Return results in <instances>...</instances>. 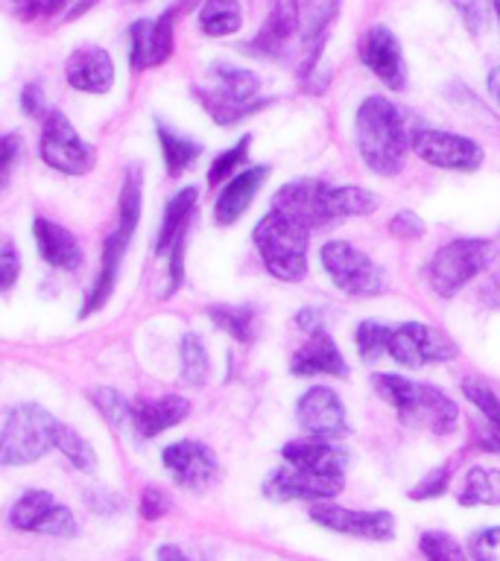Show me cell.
<instances>
[{
  "mask_svg": "<svg viewBox=\"0 0 500 561\" xmlns=\"http://www.w3.org/2000/svg\"><path fill=\"white\" fill-rule=\"evenodd\" d=\"M380 205V196L360 184H328L319 179H296L281 184L272 196V208L284 210L302 226L322 228L351 217H368Z\"/></svg>",
  "mask_w": 500,
  "mask_h": 561,
  "instance_id": "obj_1",
  "label": "cell"
},
{
  "mask_svg": "<svg viewBox=\"0 0 500 561\" xmlns=\"http://www.w3.org/2000/svg\"><path fill=\"white\" fill-rule=\"evenodd\" d=\"M354 144L368 173L384 179L401 173L410 149L401 108L384 94L366 96L354 112Z\"/></svg>",
  "mask_w": 500,
  "mask_h": 561,
  "instance_id": "obj_2",
  "label": "cell"
},
{
  "mask_svg": "<svg viewBox=\"0 0 500 561\" xmlns=\"http://www.w3.org/2000/svg\"><path fill=\"white\" fill-rule=\"evenodd\" d=\"M372 386L377 398L393 407L404 427L428 430L433 436H451L459 427V407L439 386L421 383L395 371L372 375Z\"/></svg>",
  "mask_w": 500,
  "mask_h": 561,
  "instance_id": "obj_3",
  "label": "cell"
},
{
  "mask_svg": "<svg viewBox=\"0 0 500 561\" xmlns=\"http://www.w3.org/2000/svg\"><path fill=\"white\" fill-rule=\"evenodd\" d=\"M140 208H144V173L140 167H129L123 175L121 196H117V226L112 228V234L105 237L103 243V261H100V272H96L94 284L82 298L79 307V319L100 313L109 298L114 296L117 278H121L123 257L129 252V243L140 222Z\"/></svg>",
  "mask_w": 500,
  "mask_h": 561,
  "instance_id": "obj_4",
  "label": "cell"
},
{
  "mask_svg": "<svg viewBox=\"0 0 500 561\" xmlns=\"http://www.w3.org/2000/svg\"><path fill=\"white\" fill-rule=\"evenodd\" d=\"M310 228L284 210L270 208L258 219L252 231L254 249L263 270L281 284H298L307 278V254H310Z\"/></svg>",
  "mask_w": 500,
  "mask_h": 561,
  "instance_id": "obj_5",
  "label": "cell"
},
{
  "mask_svg": "<svg viewBox=\"0 0 500 561\" xmlns=\"http://www.w3.org/2000/svg\"><path fill=\"white\" fill-rule=\"evenodd\" d=\"M495 243L482 237H456L439 245L424 266V280L439 298H456L474 278L489 270Z\"/></svg>",
  "mask_w": 500,
  "mask_h": 561,
  "instance_id": "obj_6",
  "label": "cell"
},
{
  "mask_svg": "<svg viewBox=\"0 0 500 561\" xmlns=\"http://www.w3.org/2000/svg\"><path fill=\"white\" fill-rule=\"evenodd\" d=\"M56 427L59 419L38 403H15L0 430V468L38 462L47 450H53Z\"/></svg>",
  "mask_w": 500,
  "mask_h": 561,
  "instance_id": "obj_7",
  "label": "cell"
},
{
  "mask_svg": "<svg viewBox=\"0 0 500 561\" xmlns=\"http://www.w3.org/2000/svg\"><path fill=\"white\" fill-rule=\"evenodd\" d=\"M319 266L342 296L377 298L389 289L384 266L349 240H325L319 245Z\"/></svg>",
  "mask_w": 500,
  "mask_h": 561,
  "instance_id": "obj_8",
  "label": "cell"
},
{
  "mask_svg": "<svg viewBox=\"0 0 500 561\" xmlns=\"http://www.w3.org/2000/svg\"><path fill=\"white\" fill-rule=\"evenodd\" d=\"M456 342H451L442 331L428 322H398L389 324V340H386V357H393L398 366L419 371L424 366H436L454 359Z\"/></svg>",
  "mask_w": 500,
  "mask_h": 561,
  "instance_id": "obj_9",
  "label": "cell"
},
{
  "mask_svg": "<svg viewBox=\"0 0 500 561\" xmlns=\"http://www.w3.org/2000/svg\"><path fill=\"white\" fill-rule=\"evenodd\" d=\"M42 161L61 175H88L96 167V149L88 144L61 112L44 114Z\"/></svg>",
  "mask_w": 500,
  "mask_h": 561,
  "instance_id": "obj_10",
  "label": "cell"
},
{
  "mask_svg": "<svg viewBox=\"0 0 500 561\" xmlns=\"http://www.w3.org/2000/svg\"><path fill=\"white\" fill-rule=\"evenodd\" d=\"M410 149L424 164L447 173H477L486 164V149L459 131L421 126L410 135Z\"/></svg>",
  "mask_w": 500,
  "mask_h": 561,
  "instance_id": "obj_11",
  "label": "cell"
},
{
  "mask_svg": "<svg viewBox=\"0 0 500 561\" xmlns=\"http://www.w3.org/2000/svg\"><path fill=\"white\" fill-rule=\"evenodd\" d=\"M345 489V473H314L281 465L263 480V497L272 503H289V500H305V503H331Z\"/></svg>",
  "mask_w": 500,
  "mask_h": 561,
  "instance_id": "obj_12",
  "label": "cell"
},
{
  "mask_svg": "<svg viewBox=\"0 0 500 561\" xmlns=\"http://www.w3.org/2000/svg\"><path fill=\"white\" fill-rule=\"evenodd\" d=\"M310 520L328 533L349 535L360 541H393L395 538V517L386 508L357 512V508L337 506V503H314Z\"/></svg>",
  "mask_w": 500,
  "mask_h": 561,
  "instance_id": "obj_13",
  "label": "cell"
},
{
  "mask_svg": "<svg viewBox=\"0 0 500 561\" xmlns=\"http://www.w3.org/2000/svg\"><path fill=\"white\" fill-rule=\"evenodd\" d=\"M296 421L305 430V436L331 438V442H340L351 430L349 410L331 386H310L298 394Z\"/></svg>",
  "mask_w": 500,
  "mask_h": 561,
  "instance_id": "obj_14",
  "label": "cell"
},
{
  "mask_svg": "<svg viewBox=\"0 0 500 561\" xmlns=\"http://www.w3.org/2000/svg\"><path fill=\"white\" fill-rule=\"evenodd\" d=\"M161 465L173 477L175 485L188 491H205L219 480V459L205 442L179 438L161 450Z\"/></svg>",
  "mask_w": 500,
  "mask_h": 561,
  "instance_id": "obj_15",
  "label": "cell"
},
{
  "mask_svg": "<svg viewBox=\"0 0 500 561\" xmlns=\"http://www.w3.org/2000/svg\"><path fill=\"white\" fill-rule=\"evenodd\" d=\"M179 12L182 9L170 7L156 21H135L129 26V65L135 73L156 68V65H164L173 56Z\"/></svg>",
  "mask_w": 500,
  "mask_h": 561,
  "instance_id": "obj_16",
  "label": "cell"
},
{
  "mask_svg": "<svg viewBox=\"0 0 500 561\" xmlns=\"http://www.w3.org/2000/svg\"><path fill=\"white\" fill-rule=\"evenodd\" d=\"M296 35H302V0H270V15L261 33L252 42L240 44V50L258 59H284Z\"/></svg>",
  "mask_w": 500,
  "mask_h": 561,
  "instance_id": "obj_17",
  "label": "cell"
},
{
  "mask_svg": "<svg viewBox=\"0 0 500 561\" xmlns=\"http://www.w3.org/2000/svg\"><path fill=\"white\" fill-rule=\"evenodd\" d=\"M360 61L372 70V77L380 79L389 91H401L407 85V61H404L401 44L389 26H368L357 47Z\"/></svg>",
  "mask_w": 500,
  "mask_h": 561,
  "instance_id": "obj_18",
  "label": "cell"
},
{
  "mask_svg": "<svg viewBox=\"0 0 500 561\" xmlns=\"http://www.w3.org/2000/svg\"><path fill=\"white\" fill-rule=\"evenodd\" d=\"M191 415V401L182 394H161V398H135L132 401L129 424L140 442L161 436L167 430L179 427Z\"/></svg>",
  "mask_w": 500,
  "mask_h": 561,
  "instance_id": "obj_19",
  "label": "cell"
},
{
  "mask_svg": "<svg viewBox=\"0 0 500 561\" xmlns=\"http://www.w3.org/2000/svg\"><path fill=\"white\" fill-rule=\"evenodd\" d=\"M270 164L243 167L240 173L231 175V179L219 187L217 202H214V222H217V226H235L237 219L249 210L254 196L261 193L263 184L270 182Z\"/></svg>",
  "mask_w": 500,
  "mask_h": 561,
  "instance_id": "obj_20",
  "label": "cell"
},
{
  "mask_svg": "<svg viewBox=\"0 0 500 561\" xmlns=\"http://www.w3.org/2000/svg\"><path fill=\"white\" fill-rule=\"evenodd\" d=\"M281 459H284V465H293V468H302V471L345 473L351 456L340 442L319 436H302L289 438V442L281 445Z\"/></svg>",
  "mask_w": 500,
  "mask_h": 561,
  "instance_id": "obj_21",
  "label": "cell"
},
{
  "mask_svg": "<svg viewBox=\"0 0 500 561\" xmlns=\"http://www.w3.org/2000/svg\"><path fill=\"white\" fill-rule=\"evenodd\" d=\"M349 359L328 331L310 333V340L289 359L293 377H349Z\"/></svg>",
  "mask_w": 500,
  "mask_h": 561,
  "instance_id": "obj_22",
  "label": "cell"
},
{
  "mask_svg": "<svg viewBox=\"0 0 500 561\" xmlns=\"http://www.w3.org/2000/svg\"><path fill=\"white\" fill-rule=\"evenodd\" d=\"M65 79L70 88H77L82 94H109L114 85L112 56L96 44L79 47L65 61Z\"/></svg>",
  "mask_w": 500,
  "mask_h": 561,
  "instance_id": "obj_23",
  "label": "cell"
},
{
  "mask_svg": "<svg viewBox=\"0 0 500 561\" xmlns=\"http://www.w3.org/2000/svg\"><path fill=\"white\" fill-rule=\"evenodd\" d=\"M33 240L35 249H38V257L47 266H53V270L77 272L86 263V254H82V245H79L77 234L68 231L65 226H59V222H53V219H33Z\"/></svg>",
  "mask_w": 500,
  "mask_h": 561,
  "instance_id": "obj_24",
  "label": "cell"
},
{
  "mask_svg": "<svg viewBox=\"0 0 500 561\" xmlns=\"http://www.w3.org/2000/svg\"><path fill=\"white\" fill-rule=\"evenodd\" d=\"M196 205H200V191L196 187H182L175 191L164 205V214H161V226H158L156 234V254H167L173 249L182 237H188V228H191V219L196 214Z\"/></svg>",
  "mask_w": 500,
  "mask_h": 561,
  "instance_id": "obj_25",
  "label": "cell"
},
{
  "mask_svg": "<svg viewBox=\"0 0 500 561\" xmlns=\"http://www.w3.org/2000/svg\"><path fill=\"white\" fill-rule=\"evenodd\" d=\"M463 398L471 403L474 410L486 419V427L477 436V447L489 450V454H500V398L498 392L486 386L477 377H465L463 380Z\"/></svg>",
  "mask_w": 500,
  "mask_h": 561,
  "instance_id": "obj_26",
  "label": "cell"
},
{
  "mask_svg": "<svg viewBox=\"0 0 500 561\" xmlns=\"http://www.w3.org/2000/svg\"><path fill=\"white\" fill-rule=\"evenodd\" d=\"M214 79V94L226 96L231 103H254L261 100V77L249 68L231 65V61H214L208 68Z\"/></svg>",
  "mask_w": 500,
  "mask_h": 561,
  "instance_id": "obj_27",
  "label": "cell"
},
{
  "mask_svg": "<svg viewBox=\"0 0 500 561\" xmlns=\"http://www.w3.org/2000/svg\"><path fill=\"white\" fill-rule=\"evenodd\" d=\"M156 138L158 149H161V158H164V170L167 175L179 179L182 173H188L202 156V144L193 138H184L179 131H173L170 126L158 121L156 123Z\"/></svg>",
  "mask_w": 500,
  "mask_h": 561,
  "instance_id": "obj_28",
  "label": "cell"
},
{
  "mask_svg": "<svg viewBox=\"0 0 500 561\" xmlns=\"http://www.w3.org/2000/svg\"><path fill=\"white\" fill-rule=\"evenodd\" d=\"M205 316L214 328L228 333L240 345H252L258 336V307L254 305H211Z\"/></svg>",
  "mask_w": 500,
  "mask_h": 561,
  "instance_id": "obj_29",
  "label": "cell"
},
{
  "mask_svg": "<svg viewBox=\"0 0 500 561\" xmlns=\"http://www.w3.org/2000/svg\"><path fill=\"white\" fill-rule=\"evenodd\" d=\"M193 94L202 103V108L211 114V121L217 126H237V123L249 121L254 114H261L263 108H270L272 100H254V103H231L226 96L214 94L211 88H193Z\"/></svg>",
  "mask_w": 500,
  "mask_h": 561,
  "instance_id": "obj_30",
  "label": "cell"
},
{
  "mask_svg": "<svg viewBox=\"0 0 500 561\" xmlns=\"http://www.w3.org/2000/svg\"><path fill=\"white\" fill-rule=\"evenodd\" d=\"M456 500L459 506H500V468L471 465Z\"/></svg>",
  "mask_w": 500,
  "mask_h": 561,
  "instance_id": "obj_31",
  "label": "cell"
},
{
  "mask_svg": "<svg viewBox=\"0 0 500 561\" xmlns=\"http://www.w3.org/2000/svg\"><path fill=\"white\" fill-rule=\"evenodd\" d=\"M243 26V9L240 0H202L200 30L208 38H226Z\"/></svg>",
  "mask_w": 500,
  "mask_h": 561,
  "instance_id": "obj_32",
  "label": "cell"
},
{
  "mask_svg": "<svg viewBox=\"0 0 500 561\" xmlns=\"http://www.w3.org/2000/svg\"><path fill=\"white\" fill-rule=\"evenodd\" d=\"M179 377L188 386H205L211 377V357L200 333L188 331L179 340Z\"/></svg>",
  "mask_w": 500,
  "mask_h": 561,
  "instance_id": "obj_33",
  "label": "cell"
},
{
  "mask_svg": "<svg viewBox=\"0 0 500 561\" xmlns=\"http://www.w3.org/2000/svg\"><path fill=\"white\" fill-rule=\"evenodd\" d=\"M56 503H59V500L53 497L47 489L24 491V494L12 503V508H9V524H12V529H21V533H35L38 524L44 520V515H47Z\"/></svg>",
  "mask_w": 500,
  "mask_h": 561,
  "instance_id": "obj_34",
  "label": "cell"
},
{
  "mask_svg": "<svg viewBox=\"0 0 500 561\" xmlns=\"http://www.w3.org/2000/svg\"><path fill=\"white\" fill-rule=\"evenodd\" d=\"M53 447H56L77 471L94 473L96 468H100V459H96L94 447L88 445V438H82L77 430L68 427V424H61V421L59 427H56V442H53Z\"/></svg>",
  "mask_w": 500,
  "mask_h": 561,
  "instance_id": "obj_35",
  "label": "cell"
},
{
  "mask_svg": "<svg viewBox=\"0 0 500 561\" xmlns=\"http://www.w3.org/2000/svg\"><path fill=\"white\" fill-rule=\"evenodd\" d=\"M249 149H252V135H243L235 147L223 149V152L211 161L208 175H205L211 187H223L231 175L240 173L246 161H249Z\"/></svg>",
  "mask_w": 500,
  "mask_h": 561,
  "instance_id": "obj_36",
  "label": "cell"
},
{
  "mask_svg": "<svg viewBox=\"0 0 500 561\" xmlns=\"http://www.w3.org/2000/svg\"><path fill=\"white\" fill-rule=\"evenodd\" d=\"M88 401L94 403L96 412L103 415L105 424L112 430H123L129 424V412H132V401H126L117 389L112 386H94L91 392H88Z\"/></svg>",
  "mask_w": 500,
  "mask_h": 561,
  "instance_id": "obj_37",
  "label": "cell"
},
{
  "mask_svg": "<svg viewBox=\"0 0 500 561\" xmlns=\"http://www.w3.org/2000/svg\"><path fill=\"white\" fill-rule=\"evenodd\" d=\"M386 340H389V324L377 319H363L354 324V348L363 363H375L386 354Z\"/></svg>",
  "mask_w": 500,
  "mask_h": 561,
  "instance_id": "obj_38",
  "label": "cell"
},
{
  "mask_svg": "<svg viewBox=\"0 0 500 561\" xmlns=\"http://www.w3.org/2000/svg\"><path fill=\"white\" fill-rule=\"evenodd\" d=\"M419 550L424 561H468V550L456 541L454 535L442 529H428L419 535Z\"/></svg>",
  "mask_w": 500,
  "mask_h": 561,
  "instance_id": "obj_39",
  "label": "cell"
},
{
  "mask_svg": "<svg viewBox=\"0 0 500 561\" xmlns=\"http://www.w3.org/2000/svg\"><path fill=\"white\" fill-rule=\"evenodd\" d=\"M451 477H454V468L451 465H436L430 468V473H424L410 491V500L416 503H424V500H439L445 497L447 489H451Z\"/></svg>",
  "mask_w": 500,
  "mask_h": 561,
  "instance_id": "obj_40",
  "label": "cell"
},
{
  "mask_svg": "<svg viewBox=\"0 0 500 561\" xmlns=\"http://www.w3.org/2000/svg\"><path fill=\"white\" fill-rule=\"evenodd\" d=\"M35 533L53 535V538H77L79 535L77 515H73L68 506L56 503V506H53L47 515H44V520L38 524V529H35Z\"/></svg>",
  "mask_w": 500,
  "mask_h": 561,
  "instance_id": "obj_41",
  "label": "cell"
},
{
  "mask_svg": "<svg viewBox=\"0 0 500 561\" xmlns=\"http://www.w3.org/2000/svg\"><path fill=\"white\" fill-rule=\"evenodd\" d=\"M468 559L500 561V526H482L468 538Z\"/></svg>",
  "mask_w": 500,
  "mask_h": 561,
  "instance_id": "obj_42",
  "label": "cell"
},
{
  "mask_svg": "<svg viewBox=\"0 0 500 561\" xmlns=\"http://www.w3.org/2000/svg\"><path fill=\"white\" fill-rule=\"evenodd\" d=\"M21 149H24L21 135H15V131L0 135V199L7 196L9 182H12V170H15V161L21 158Z\"/></svg>",
  "mask_w": 500,
  "mask_h": 561,
  "instance_id": "obj_43",
  "label": "cell"
},
{
  "mask_svg": "<svg viewBox=\"0 0 500 561\" xmlns=\"http://www.w3.org/2000/svg\"><path fill=\"white\" fill-rule=\"evenodd\" d=\"M170 508H173V500H170V494H167L164 489H158V485H147V489L140 491L138 512L144 520H149V524L170 515Z\"/></svg>",
  "mask_w": 500,
  "mask_h": 561,
  "instance_id": "obj_44",
  "label": "cell"
},
{
  "mask_svg": "<svg viewBox=\"0 0 500 561\" xmlns=\"http://www.w3.org/2000/svg\"><path fill=\"white\" fill-rule=\"evenodd\" d=\"M424 231H428V226H424V219L416 214V210H395L393 219H389V234L395 237V240H421L424 237Z\"/></svg>",
  "mask_w": 500,
  "mask_h": 561,
  "instance_id": "obj_45",
  "label": "cell"
},
{
  "mask_svg": "<svg viewBox=\"0 0 500 561\" xmlns=\"http://www.w3.org/2000/svg\"><path fill=\"white\" fill-rule=\"evenodd\" d=\"M82 500H86V506L100 517H112L123 512V497L121 494H114L112 489H86Z\"/></svg>",
  "mask_w": 500,
  "mask_h": 561,
  "instance_id": "obj_46",
  "label": "cell"
},
{
  "mask_svg": "<svg viewBox=\"0 0 500 561\" xmlns=\"http://www.w3.org/2000/svg\"><path fill=\"white\" fill-rule=\"evenodd\" d=\"M21 278V254H18L15 243L3 240L0 243V293H9Z\"/></svg>",
  "mask_w": 500,
  "mask_h": 561,
  "instance_id": "obj_47",
  "label": "cell"
},
{
  "mask_svg": "<svg viewBox=\"0 0 500 561\" xmlns=\"http://www.w3.org/2000/svg\"><path fill=\"white\" fill-rule=\"evenodd\" d=\"M184 249H188V237H182V240L167 252V280H170L164 293L167 298L173 296V293H179L184 284Z\"/></svg>",
  "mask_w": 500,
  "mask_h": 561,
  "instance_id": "obj_48",
  "label": "cell"
},
{
  "mask_svg": "<svg viewBox=\"0 0 500 561\" xmlns=\"http://www.w3.org/2000/svg\"><path fill=\"white\" fill-rule=\"evenodd\" d=\"M65 7H68V0H15V12L24 18V21L50 18Z\"/></svg>",
  "mask_w": 500,
  "mask_h": 561,
  "instance_id": "obj_49",
  "label": "cell"
},
{
  "mask_svg": "<svg viewBox=\"0 0 500 561\" xmlns=\"http://www.w3.org/2000/svg\"><path fill=\"white\" fill-rule=\"evenodd\" d=\"M456 9H459V15H463L465 26L471 30V33H482L486 24H489V18H486V7H482L480 0H451Z\"/></svg>",
  "mask_w": 500,
  "mask_h": 561,
  "instance_id": "obj_50",
  "label": "cell"
},
{
  "mask_svg": "<svg viewBox=\"0 0 500 561\" xmlns=\"http://www.w3.org/2000/svg\"><path fill=\"white\" fill-rule=\"evenodd\" d=\"M293 322H296L298 331H305V333L325 331V313L319 310V307H302V310L293 316Z\"/></svg>",
  "mask_w": 500,
  "mask_h": 561,
  "instance_id": "obj_51",
  "label": "cell"
},
{
  "mask_svg": "<svg viewBox=\"0 0 500 561\" xmlns=\"http://www.w3.org/2000/svg\"><path fill=\"white\" fill-rule=\"evenodd\" d=\"M21 108H24L26 117H42L44 114V94L35 82L24 85V91H21Z\"/></svg>",
  "mask_w": 500,
  "mask_h": 561,
  "instance_id": "obj_52",
  "label": "cell"
},
{
  "mask_svg": "<svg viewBox=\"0 0 500 561\" xmlns=\"http://www.w3.org/2000/svg\"><path fill=\"white\" fill-rule=\"evenodd\" d=\"M480 301L489 307V310H500V272H495V275L482 284Z\"/></svg>",
  "mask_w": 500,
  "mask_h": 561,
  "instance_id": "obj_53",
  "label": "cell"
},
{
  "mask_svg": "<svg viewBox=\"0 0 500 561\" xmlns=\"http://www.w3.org/2000/svg\"><path fill=\"white\" fill-rule=\"evenodd\" d=\"M156 561H191L175 543H161L156 550Z\"/></svg>",
  "mask_w": 500,
  "mask_h": 561,
  "instance_id": "obj_54",
  "label": "cell"
},
{
  "mask_svg": "<svg viewBox=\"0 0 500 561\" xmlns=\"http://www.w3.org/2000/svg\"><path fill=\"white\" fill-rule=\"evenodd\" d=\"M91 7H96V0H79L77 7L68 9V21H73V18H79V15H86Z\"/></svg>",
  "mask_w": 500,
  "mask_h": 561,
  "instance_id": "obj_55",
  "label": "cell"
},
{
  "mask_svg": "<svg viewBox=\"0 0 500 561\" xmlns=\"http://www.w3.org/2000/svg\"><path fill=\"white\" fill-rule=\"evenodd\" d=\"M489 91L491 96H495V103L500 105V65L489 73Z\"/></svg>",
  "mask_w": 500,
  "mask_h": 561,
  "instance_id": "obj_56",
  "label": "cell"
},
{
  "mask_svg": "<svg viewBox=\"0 0 500 561\" xmlns=\"http://www.w3.org/2000/svg\"><path fill=\"white\" fill-rule=\"evenodd\" d=\"M196 0H179V9H191Z\"/></svg>",
  "mask_w": 500,
  "mask_h": 561,
  "instance_id": "obj_57",
  "label": "cell"
},
{
  "mask_svg": "<svg viewBox=\"0 0 500 561\" xmlns=\"http://www.w3.org/2000/svg\"><path fill=\"white\" fill-rule=\"evenodd\" d=\"M491 7H495V12H498V18H500V0H491Z\"/></svg>",
  "mask_w": 500,
  "mask_h": 561,
  "instance_id": "obj_58",
  "label": "cell"
},
{
  "mask_svg": "<svg viewBox=\"0 0 500 561\" xmlns=\"http://www.w3.org/2000/svg\"><path fill=\"white\" fill-rule=\"evenodd\" d=\"M129 561H140V559H129Z\"/></svg>",
  "mask_w": 500,
  "mask_h": 561,
  "instance_id": "obj_59",
  "label": "cell"
}]
</instances>
